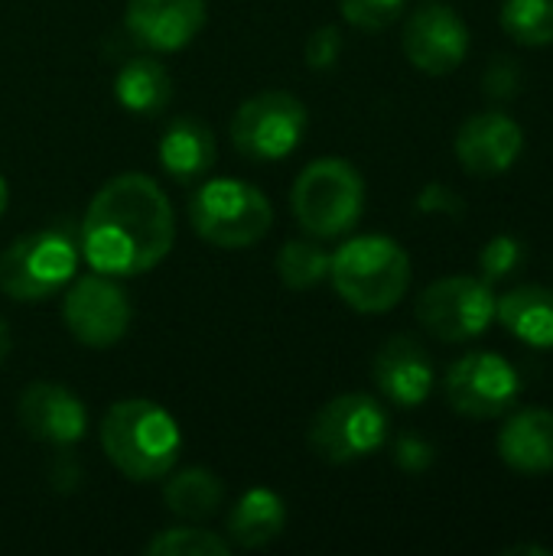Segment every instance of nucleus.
<instances>
[{"instance_id":"obj_1","label":"nucleus","mask_w":553,"mask_h":556,"mask_svg":"<svg viewBox=\"0 0 553 556\" xmlns=\"http://www.w3.org/2000/svg\"><path fill=\"white\" fill-rule=\"evenodd\" d=\"M176 241V215L166 192L143 173L108 179L81 218V257L108 277L153 270Z\"/></svg>"},{"instance_id":"obj_2","label":"nucleus","mask_w":553,"mask_h":556,"mask_svg":"<svg viewBox=\"0 0 553 556\" xmlns=\"http://www.w3.org/2000/svg\"><path fill=\"white\" fill-rule=\"evenodd\" d=\"M101 450L130 482L166 479L183 453L179 424L147 397H127L108 407L101 420Z\"/></svg>"},{"instance_id":"obj_3","label":"nucleus","mask_w":553,"mask_h":556,"mask_svg":"<svg viewBox=\"0 0 553 556\" xmlns=\"http://www.w3.org/2000/svg\"><path fill=\"white\" fill-rule=\"evenodd\" d=\"M329 280L352 309L388 313L411 287V257L394 238L362 235L329 254Z\"/></svg>"},{"instance_id":"obj_4","label":"nucleus","mask_w":553,"mask_h":556,"mask_svg":"<svg viewBox=\"0 0 553 556\" xmlns=\"http://www.w3.org/2000/svg\"><path fill=\"white\" fill-rule=\"evenodd\" d=\"M293 218L300 228L316 238H339L352 231L365 208V179L362 173L339 156H323L303 166L290 192Z\"/></svg>"},{"instance_id":"obj_5","label":"nucleus","mask_w":553,"mask_h":556,"mask_svg":"<svg viewBox=\"0 0 553 556\" xmlns=\"http://www.w3.org/2000/svg\"><path fill=\"white\" fill-rule=\"evenodd\" d=\"M274 222V208L267 195L231 176H218L202 182L189 199V225L192 231L215 248L238 251L254 248Z\"/></svg>"},{"instance_id":"obj_6","label":"nucleus","mask_w":553,"mask_h":556,"mask_svg":"<svg viewBox=\"0 0 553 556\" xmlns=\"http://www.w3.org/2000/svg\"><path fill=\"white\" fill-rule=\"evenodd\" d=\"M78 244L62 228L29 231L0 254V293L16 303H39L75 280Z\"/></svg>"},{"instance_id":"obj_7","label":"nucleus","mask_w":553,"mask_h":556,"mask_svg":"<svg viewBox=\"0 0 553 556\" xmlns=\"http://www.w3.org/2000/svg\"><path fill=\"white\" fill-rule=\"evenodd\" d=\"M306 104L290 91H261L231 117V143L254 163L287 160L306 137Z\"/></svg>"},{"instance_id":"obj_8","label":"nucleus","mask_w":553,"mask_h":556,"mask_svg":"<svg viewBox=\"0 0 553 556\" xmlns=\"http://www.w3.org/2000/svg\"><path fill=\"white\" fill-rule=\"evenodd\" d=\"M388 440V414L368 394H342L319 407L310 424V450L332 463H359L378 453Z\"/></svg>"},{"instance_id":"obj_9","label":"nucleus","mask_w":553,"mask_h":556,"mask_svg":"<svg viewBox=\"0 0 553 556\" xmlns=\"http://www.w3.org/2000/svg\"><path fill=\"white\" fill-rule=\"evenodd\" d=\"M417 319L440 342H473L495 319L492 287L479 277H443L420 293Z\"/></svg>"},{"instance_id":"obj_10","label":"nucleus","mask_w":553,"mask_h":556,"mask_svg":"<svg viewBox=\"0 0 553 556\" xmlns=\"http://www.w3.org/2000/svg\"><path fill=\"white\" fill-rule=\"evenodd\" d=\"M62 323L75 342L88 349H111L130 329V300L117 277L95 270L68 287L62 300Z\"/></svg>"},{"instance_id":"obj_11","label":"nucleus","mask_w":553,"mask_h":556,"mask_svg":"<svg viewBox=\"0 0 553 556\" xmlns=\"http://www.w3.org/2000/svg\"><path fill=\"white\" fill-rule=\"evenodd\" d=\"M521 391L512 362L492 352H469L447 371V401L456 414L473 420L502 417Z\"/></svg>"},{"instance_id":"obj_12","label":"nucleus","mask_w":553,"mask_h":556,"mask_svg":"<svg viewBox=\"0 0 553 556\" xmlns=\"http://www.w3.org/2000/svg\"><path fill=\"white\" fill-rule=\"evenodd\" d=\"M404 52L414 68L427 75H450L469 52V29L463 16L443 3L420 7L404 29Z\"/></svg>"},{"instance_id":"obj_13","label":"nucleus","mask_w":553,"mask_h":556,"mask_svg":"<svg viewBox=\"0 0 553 556\" xmlns=\"http://www.w3.org/2000/svg\"><path fill=\"white\" fill-rule=\"evenodd\" d=\"M205 26V0H127L124 29L150 52H179Z\"/></svg>"},{"instance_id":"obj_14","label":"nucleus","mask_w":553,"mask_h":556,"mask_svg":"<svg viewBox=\"0 0 553 556\" xmlns=\"http://www.w3.org/2000/svg\"><path fill=\"white\" fill-rule=\"evenodd\" d=\"M16 417H20V427L33 440L49 443V446H72L88 430L85 404L68 388L52 384V381H36L23 388Z\"/></svg>"},{"instance_id":"obj_15","label":"nucleus","mask_w":553,"mask_h":556,"mask_svg":"<svg viewBox=\"0 0 553 556\" xmlns=\"http://www.w3.org/2000/svg\"><path fill=\"white\" fill-rule=\"evenodd\" d=\"M521 147H525L521 127L502 111L476 114L456 134V156L473 176L505 173L518 160Z\"/></svg>"},{"instance_id":"obj_16","label":"nucleus","mask_w":553,"mask_h":556,"mask_svg":"<svg viewBox=\"0 0 553 556\" xmlns=\"http://www.w3.org/2000/svg\"><path fill=\"white\" fill-rule=\"evenodd\" d=\"M375 384L398 407H420L433 391V362L414 336H394L375 355Z\"/></svg>"},{"instance_id":"obj_17","label":"nucleus","mask_w":553,"mask_h":556,"mask_svg":"<svg viewBox=\"0 0 553 556\" xmlns=\"http://www.w3.org/2000/svg\"><path fill=\"white\" fill-rule=\"evenodd\" d=\"M499 456L525 476L553 469V414L544 407L518 410L499 433Z\"/></svg>"},{"instance_id":"obj_18","label":"nucleus","mask_w":553,"mask_h":556,"mask_svg":"<svg viewBox=\"0 0 553 556\" xmlns=\"http://www.w3.org/2000/svg\"><path fill=\"white\" fill-rule=\"evenodd\" d=\"M215 137L212 130L199 121V117H176L166 124L156 156L160 166L176 179V182H192L199 176H205L215 163Z\"/></svg>"},{"instance_id":"obj_19","label":"nucleus","mask_w":553,"mask_h":556,"mask_svg":"<svg viewBox=\"0 0 553 556\" xmlns=\"http://www.w3.org/2000/svg\"><path fill=\"white\" fill-rule=\"evenodd\" d=\"M287 528V505L271 489H248L228 515L231 547L261 551L274 544Z\"/></svg>"},{"instance_id":"obj_20","label":"nucleus","mask_w":553,"mask_h":556,"mask_svg":"<svg viewBox=\"0 0 553 556\" xmlns=\"http://www.w3.org/2000/svg\"><path fill=\"white\" fill-rule=\"evenodd\" d=\"M495 316L521 342L535 349H553V290L548 287L525 283L508 290L495 303Z\"/></svg>"},{"instance_id":"obj_21","label":"nucleus","mask_w":553,"mask_h":556,"mask_svg":"<svg viewBox=\"0 0 553 556\" xmlns=\"http://www.w3.org/2000/svg\"><path fill=\"white\" fill-rule=\"evenodd\" d=\"M114 94L124 111L153 117V114L166 111V104L173 98V78L163 62H156L150 55H137L121 65V72L114 78Z\"/></svg>"},{"instance_id":"obj_22","label":"nucleus","mask_w":553,"mask_h":556,"mask_svg":"<svg viewBox=\"0 0 553 556\" xmlns=\"http://www.w3.org/2000/svg\"><path fill=\"white\" fill-rule=\"evenodd\" d=\"M222 498H225V489H222L218 476H212L209 469H183V472L169 476V482L163 485L166 508L186 521L212 518L218 511Z\"/></svg>"},{"instance_id":"obj_23","label":"nucleus","mask_w":553,"mask_h":556,"mask_svg":"<svg viewBox=\"0 0 553 556\" xmlns=\"http://www.w3.org/2000/svg\"><path fill=\"white\" fill-rule=\"evenodd\" d=\"M277 277L287 290H310L329 277V254L316 244V238L287 241L277 251Z\"/></svg>"},{"instance_id":"obj_24","label":"nucleus","mask_w":553,"mask_h":556,"mask_svg":"<svg viewBox=\"0 0 553 556\" xmlns=\"http://www.w3.org/2000/svg\"><path fill=\"white\" fill-rule=\"evenodd\" d=\"M502 26L521 46H548L553 42V0H505Z\"/></svg>"},{"instance_id":"obj_25","label":"nucleus","mask_w":553,"mask_h":556,"mask_svg":"<svg viewBox=\"0 0 553 556\" xmlns=\"http://www.w3.org/2000/svg\"><path fill=\"white\" fill-rule=\"evenodd\" d=\"M150 556H228L231 541L205 528H169L147 544Z\"/></svg>"},{"instance_id":"obj_26","label":"nucleus","mask_w":553,"mask_h":556,"mask_svg":"<svg viewBox=\"0 0 553 556\" xmlns=\"http://www.w3.org/2000/svg\"><path fill=\"white\" fill-rule=\"evenodd\" d=\"M521 264H525V244L512 235H495L479 254V267H482L486 283H495V280L518 274Z\"/></svg>"},{"instance_id":"obj_27","label":"nucleus","mask_w":553,"mask_h":556,"mask_svg":"<svg viewBox=\"0 0 553 556\" xmlns=\"http://www.w3.org/2000/svg\"><path fill=\"white\" fill-rule=\"evenodd\" d=\"M404 7H407V0H339L345 23L355 29H365V33L388 29L404 13Z\"/></svg>"},{"instance_id":"obj_28","label":"nucleus","mask_w":553,"mask_h":556,"mask_svg":"<svg viewBox=\"0 0 553 556\" xmlns=\"http://www.w3.org/2000/svg\"><path fill=\"white\" fill-rule=\"evenodd\" d=\"M521 85H525L521 65H518L515 59H505V55H499V59L486 68V75H482L486 94H492V98H499V101L515 98V94L521 91Z\"/></svg>"},{"instance_id":"obj_29","label":"nucleus","mask_w":553,"mask_h":556,"mask_svg":"<svg viewBox=\"0 0 553 556\" xmlns=\"http://www.w3.org/2000/svg\"><path fill=\"white\" fill-rule=\"evenodd\" d=\"M342 55V33L339 26H319L306 39V65L316 72H326L339 62Z\"/></svg>"},{"instance_id":"obj_30","label":"nucleus","mask_w":553,"mask_h":556,"mask_svg":"<svg viewBox=\"0 0 553 556\" xmlns=\"http://www.w3.org/2000/svg\"><path fill=\"white\" fill-rule=\"evenodd\" d=\"M394 459H398V466H401L404 472H424V469H430V463H433V446H430L427 440L407 433V437L398 440Z\"/></svg>"},{"instance_id":"obj_31","label":"nucleus","mask_w":553,"mask_h":556,"mask_svg":"<svg viewBox=\"0 0 553 556\" xmlns=\"http://www.w3.org/2000/svg\"><path fill=\"white\" fill-rule=\"evenodd\" d=\"M420 212H433V215H447V218H460L463 215V199L450 189V186H427L417 199Z\"/></svg>"},{"instance_id":"obj_32","label":"nucleus","mask_w":553,"mask_h":556,"mask_svg":"<svg viewBox=\"0 0 553 556\" xmlns=\"http://www.w3.org/2000/svg\"><path fill=\"white\" fill-rule=\"evenodd\" d=\"M10 345H13V336H10L7 319L0 316V365H3V362H7V355H10Z\"/></svg>"},{"instance_id":"obj_33","label":"nucleus","mask_w":553,"mask_h":556,"mask_svg":"<svg viewBox=\"0 0 553 556\" xmlns=\"http://www.w3.org/2000/svg\"><path fill=\"white\" fill-rule=\"evenodd\" d=\"M7 202H10V192H7V179L0 176V218H3V212H7Z\"/></svg>"}]
</instances>
